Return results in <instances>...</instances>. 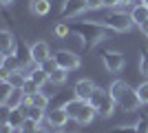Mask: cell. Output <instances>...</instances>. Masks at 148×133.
<instances>
[{
    "instance_id": "6",
    "label": "cell",
    "mask_w": 148,
    "mask_h": 133,
    "mask_svg": "<svg viewBox=\"0 0 148 133\" xmlns=\"http://www.w3.org/2000/svg\"><path fill=\"white\" fill-rule=\"evenodd\" d=\"M102 58H104L106 71H111V73H119V71L126 67V58H124V53H119V51H106Z\"/></svg>"
},
{
    "instance_id": "23",
    "label": "cell",
    "mask_w": 148,
    "mask_h": 133,
    "mask_svg": "<svg viewBox=\"0 0 148 133\" xmlns=\"http://www.w3.org/2000/svg\"><path fill=\"white\" fill-rule=\"evenodd\" d=\"M133 127H135L137 133H148V115H139Z\"/></svg>"
},
{
    "instance_id": "31",
    "label": "cell",
    "mask_w": 148,
    "mask_h": 133,
    "mask_svg": "<svg viewBox=\"0 0 148 133\" xmlns=\"http://www.w3.org/2000/svg\"><path fill=\"white\" fill-rule=\"evenodd\" d=\"M88 9H102L104 7V0H86Z\"/></svg>"
},
{
    "instance_id": "19",
    "label": "cell",
    "mask_w": 148,
    "mask_h": 133,
    "mask_svg": "<svg viewBox=\"0 0 148 133\" xmlns=\"http://www.w3.org/2000/svg\"><path fill=\"white\" fill-rule=\"evenodd\" d=\"M69 73H71V71L58 67V69L49 76V82H53V84H64V82H66V78H69Z\"/></svg>"
},
{
    "instance_id": "22",
    "label": "cell",
    "mask_w": 148,
    "mask_h": 133,
    "mask_svg": "<svg viewBox=\"0 0 148 133\" xmlns=\"http://www.w3.org/2000/svg\"><path fill=\"white\" fill-rule=\"evenodd\" d=\"M13 89H16V87H13L9 80H2V84H0V104H2V102L9 98V93H11Z\"/></svg>"
},
{
    "instance_id": "26",
    "label": "cell",
    "mask_w": 148,
    "mask_h": 133,
    "mask_svg": "<svg viewBox=\"0 0 148 133\" xmlns=\"http://www.w3.org/2000/svg\"><path fill=\"white\" fill-rule=\"evenodd\" d=\"M40 67H42V69H44V71H47V73L51 76V73H53V71L58 69V60H56L53 56H51V58H47V60H44V62L40 64Z\"/></svg>"
},
{
    "instance_id": "10",
    "label": "cell",
    "mask_w": 148,
    "mask_h": 133,
    "mask_svg": "<svg viewBox=\"0 0 148 133\" xmlns=\"http://www.w3.org/2000/svg\"><path fill=\"white\" fill-rule=\"evenodd\" d=\"M69 120H71V118H69V113L64 111V107L53 109V111H47V122H49L53 129H62Z\"/></svg>"
},
{
    "instance_id": "27",
    "label": "cell",
    "mask_w": 148,
    "mask_h": 133,
    "mask_svg": "<svg viewBox=\"0 0 148 133\" xmlns=\"http://www.w3.org/2000/svg\"><path fill=\"white\" fill-rule=\"evenodd\" d=\"M137 95H139V100H142V104H148V82H142L139 87L135 89Z\"/></svg>"
},
{
    "instance_id": "30",
    "label": "cell",
    "mask_w": 148,
    "mask_h": 133,
    "mask_svg": "<svg viewBox=\"0 0 148 133\" xmlns=\"http://www.w3.org/2000/svg\"><path fill=\"white\" fill-rule=\"evenodd\" d=\"M108 133H137V131H135V127H115Z\"/></svg>"
},
{
    "instance_id": "35",
    "label": "cell",
    "mask_w": 148,
    "mask_h": 133,
    "mask_svg": "<svg viewBox=\"0 0 148 133\" xmlns=\"http://www.w3.org/2000/svg\"><path fill=\"white\" fill-rule=\"evenodd\" d=\"M33 133H49V131H47V129H44V127H38V129H36V131H33Z\"/></svg>"
},
{
    "instance_id": "14",
    "label": "cell",
    "mask_w": 148,
    "mask_h": 133,
    "mask_svg": "<svg viewBox=\"0 0 148 133\" xmlns=\"http://www.w3.org/2000/svg\"><path fill=\"white\" fill-rule=\"evenodd\" d=\"M25 98H27V93H25V89H20V87H16L9 93V98H7L2 104L5 107H9V109H16V107H22L25 104Z\"/></svg>"
},
{
    "instance_id": "15",
    "label": "cell",
    "mask_w": 148,
    "mask_h": 133,
    "mask_svg": "<svg viewBox=\"0 0 148 133\" xmlns=\"http://www.w3.org/2000/svg\"><path fill=\"white\" fill-rule=\"evenodd\" d=\"M95 115H97V111H95V107H93L91 102H86V104L82 107V111H80V113H77V118H75V122H77V124H91Z\"/></svg>"
},
{
    "instance_id": "16",
    "label": "cell",
    "mask_w": 148,
    "mask_h": 133,
    "mask_svg": "<svg viewBox=\"0 0 148 133\" xmlns=\"http://www.w3.org/2000/svg\"><path fill=\"white\" fill-rule=\"evenodd\" d=\"M84 104H86L84 100H80V98H73V100H66L64 104H62V107H64V111L69 113V118H71V120H75V118H77V113L82 111V107H84Z\"/></svg>"
},
{
    "instance_id": "5",
    "label": "cell",
    "mask_w": 148,
    "mask_h": 133,
    "mask_svg": "<svg viewBox=\"0 0 148 133\" xmlns=\"http://www.w3.org/2000/svg\"><path fill=\"white\" fill-rule=\"evenodd\" d=\"M53 58L58 60V67H62V69H66V71H75L80 67V56H77L75 51L60 49V51L53 53Z\"/></svg>"
},
{
    "instance_id": "17",
    "label": "cell",
    "mask_w": 148,
    "mask_h": 133,
    "mask_svg": "<svg viewBox=\"0 0 148 133\" xmlns=\"http://www.w3.org/2000/svg\"><path fill=\"white\" fill-rule=\"evenodd\" d=\"M130 16H133V22H135L137 27H142L144 22L148 20V5H135L133 7V11H130Z\"/></svg>"
},
{
    "instance_id": "28",
    "label": "cell",
    "mask_w": 148,
    "mask_h": 133,
    "mask_svg": "<svg viewBox=\"0 0 148 133\" xmlns=\"http://www.w3.org/2000/svg\"><path fill=\"white\" fill-rule=\"evenodd\" d=\"M25 93L27 95H31V93H38V91H40V84L38 82H33V80H31V78H27V82H25Z\"/></svg>"
},
{
    "instance_id": "24",
    "label": "cell",
    "mask_w": 148,
    "mask_h": 133,
    "mask_svg": "<svg viewBox=\"0 0 148 133\" xmlns=\"http://www.w3.org/2000/svg\"><path fill=\"white\" fill-rule=\"evenodd\" d=\"M139 71L144 76H148V49L139 51Z\"/></svg>"
},
{
    "instance_id": "37",
    "label": "cell",
    "mask_w": 148,
    "mask_h": 133,
    "mask_svg": "<svg viewBox=\"0 0 148 133\" xmlns=\"http://www.w3.org/2000/svg\"><path fill=\"white\" fill-rule=\"evenodd\" d=\"M56 133H66V131H62V129H60V131H56Z\"/></svg>"
},
{
    "instance_id": "25",
    "label": "cell",
    "mask_w": 148,
    "mask_h": 133,
    "mask_svg": "<svg viewBox=\"0 0 148 133\" xmlns=\"http://www.w3.org/2000/svg\"><path fill=\"white\" fill-rule=\"evenodd\" d=\"M53 33H56L58 38H66L69 33H71V27H69L66 22H60V25L53 27Z\"/></svg>"
},
{
    "instance_id": "12",
    "label": "cell",
    "mask_w": 148,
    "mask_h": 133,
    "mask_svg": "<svg viewBox=\"0 0 148 133\" xmlns=\"http://www.w3.org/2000/svg\"><path fill=\"white\" fill-rule=\"evenodd\" d=\"M25 120H27V109H25V107L9 109V113H7V118H5V122H9L13 129H22Z\"/></svg>"
},
{
    "instance_id": "2",
    "label": "cell",
    "mask_w": 148,
    "mask_h": 133,
    "mask_svg": "<svg viewBox=\"0 0 148 133\" xmlns=\"http://www.w3.org/2000/svg\"><path fill=\"white\" fill-rule=\"evenodd\" d=\"M69 27H71V31H73V33H77V36H80V40L86 44V47L106 38V29H104L102 25H97V22H93V20L75 22V25H71V22H69Z\"/></svg>"
},
{
    "instance_id": "1",
    "label": "cell",
    "mask_w": 148,
    "mask_h": 133,
    "mask_svg": "<svg viewBox=\"0 0 148 133\" xmlns=\"http://www.w3.org/2000/svg\"><path fill=\"white\" fill-rule=\"evenodd\" d=\"M108 91H111V95L115 98L117 107L122 109V111H126V113L137 111V109L142 107V100H139L137 91H135V89H130L124 80H115V82L111 84V89H108Z\"/></svg>"
},
{
    "instance_id": "13",
    "label": "cell",
    "mask_w": 148,
    "mask_h": 133,
    "mask_svg": "<svg viewBox=\"0 0 148 133\" xmlns=\"http://www.w3.org/2000/svg\"><path fill=\"white\" fill-rule=\"evenodd\" d=\"M22 107H38V109H44V111H47V107H49V98H47V93L38 91V93L27 95Z\"/></svg>"
},
{
    "instance_id": "32",
    "label": "cell",
    "mask_w": 148,
    "mask_h": 133,
    "mask_svg": "<svg viewBox=\"0 0 148 133\" xmlns=\"http://www.w3.org/2000/svg\"><path fill=\"white\" fill-rule=\"evenodd\" d=\"M0 133H16V129H13L9 122H2V127H0Z\"/></svg>"
},
{
    "instance_id": "21",
    "label": "cell",
    "mask_w": 148,
    "mask_h": 133,
    "mask_svg": "<svg viewBox=\"0 0 148 133\" xmlns=\"http://www.w3.org/2000/svg\"><path fill=\"white\" fill-rule=\"evenodd\" d=\"M25 109H27V118H31L36 122L44 120V109H38V107H25Z\"/></svg>"
},
{
    "instance_id": "7",
    "label": "cell",
    "mask_w": 148,
    "mask_h": 133,
    "mask_svg": "<svg viewBox=\"0 0 148 133\" xmlns=\"http://www.w3.org/2000/svg\"><path fill=\"white\" fill-rule=\"evenodd\" d=\"M29 58H31V60H36L38 64H42L47 58H51V49H49V44L44 42V40H38V42L29 44Z\"/></svg>"
},
{
    "instance_id": "20",
    "label": "cell",
    "mask_w": 148,
    "mask_h": 133,
    "mask_svg": "<svg viewBox=\"0 0 148 133\" xmlns=\"http://www.w3.org/2000/svg\"><path fill=\"white\" fill-rule=\"evenodd\" d=\"M29 78L33 80V82H38L40 87L49 82V73H47V71H44L42 67H38V69H33V71H31V76H29Z\"/></svg>"
},
{
    "instance_id": "18",
    "label": "cell",
    "mask_w": 148,
    "mask_h": 133,
    "mask_svg": "<svg viewBox=\"0 0 148 133\" xmlns=\"http://www.w3.org/2000/svg\"><path fill=\"white\" fill-rule=\"evenodd\" d=\"M29 5H31L29 9H31L33 16H47V13L51 11V2L49 0H31Z\"/></svg>"
},
{
    "instance_id": "34",
    "label": "cell",
    "mask_w": 148,
    "mask_h": 133,
    "mask_svg": "<svg viewBox=\"0 0 148 133\" xmlns=\"http://www.w3.org/2000/svg\"><path fill=\"white\" fill-rule=\"evenodd\" d=\"M139 29H142V33H146V36H148V20H146V22H144L142 27H139Z\"/></svg>"
},
{
    "instance_id": "29",
    "label": "cell",
    "mask_w": 148,
    "mask_h": 133,
    "mask_svg": "<svg viewBox=\"0 0 148 133\" xmlns=\"http://www.w3.org/2000/svg\"><path fill=\"white\" fill-rule=\"evenodd\" d=\"M38 127H40V122L31 120V118H27V120H25V124H22V131H27V133H33Z\"/></svg>"
},
{
    "instance_id": "4",
    "label": "cell",
    "mask_w": 148,
    "mask_h": 133,
    "mask_svg": "<svg viewBox=\"0 0 148 133\" xmlns=\"http://www.w3.org/2000/svg\"><path fill=\"white\" fill-rule=\"evenodd\" d=\"M104 25H106V29H113V31H130L135 27V22H133L130 13L115 9V11H108L104 16Z\"/></svg>"
},
{
    "instance_id": "11",
    "label": "cell",
    "mask_w": 148,
    "mask_h": 133,
    "mask_svg": "<svg viewBox=\"0 0 148 133\" xmlns=\"http://www.w3.org/2000/svg\"><path fill=\"white\" fill-rule=\"evenodd\" d=\"M84 9H88L86 0H64V5H62V16H64V18H71V16L82 13Z\"/></svg>"
},
{
    "instance_id": "3",
    "label": "cell",
    "mask_w": 148,
    "mask_h": 133,
    "mask_svg": "<svg viewBox=\"0 0 148 133\" xmlns=\"http://www.w3.org/2000/svg\"><path fill=\"white\" fill-rule=\"evenodd\" d=\"M95 107V111H97V115H102V118H111L113 111H115V107H117V102H115V98L111 95V91H104V89H95L91 95V100H88Z\"/></svg>"
},
{
    "instance_id": "8",
    "label": "cell",
    "mask_w": 148,
    "mask_h": 133,
    "mask_svg": "<svg viewBox=\"0 0 148 133\" xmlns=\"http://www.w3.org/2000/svg\"><path fill=\"white\" fill-rule=\"evenodd\" d=\"M0 53L2 56H16L18 53V47H16V40H13V33L11 31H0Z\"/></svg>"
},
{
    "instance_id": "33",
    "label": "cell",
    "mask_w": 148,
    "mask_h": 133,
    "mask_svg": "<svg viewBox=\"0 0 148 133\" xmlns=\"http://www.w3.org/2000/svg\"><path fill=\"white\" fill-rule=\"evenodd\" d=\"M104 7H119V0H104Z\"/></svg>"
},
{
    "instance_id": "9",
    "label": "cell",
    "mask_w": 148,
    "mask_h": 133,
    "mask_svg": "<svg viewBox=\"0 0 148 133\" xmlns=\"http://www.w3.org/2000/svg\"><path fill=\"white\" fill-rule=\"evenodd\" d=\"M95 84H93V80H88V78H82L80 82L75 84V89H73V93H75V98H80V100H84V102H88L91 100V95H93V91H95Z\"/></svg>"
},
{
    "instance_id": "36",
    "label": "cell",
    "mask_w": 148,
    "mask_h": 133,
    "mask_svg": "<svg viewBox=\"0 0 148 133\" xmlns=\"http://www.w3.org/2000/svg\"><path fill=\"white\" fill-rule=\"evenodd\" d=\"M0 2H2V5H5V7H9V5H11V2H13V0H0Z\"/></svg>"
}]
</instances>
